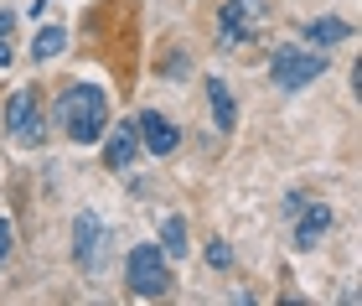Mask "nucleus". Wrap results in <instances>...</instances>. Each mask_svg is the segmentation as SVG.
Here are the masks:
<instances>
[{
  "label": "nucleus",
  "mask_w": 362,
  "mask_h": 306,
  "mask_svg": "<svg viewBox=\"0 0 362 306\" xmlns=\"http://www.w3.org/2000/svg\"><path fill=\"white\" fill-rule=\"evenodd\" d=\"M6 31H11V16H6V11H0V37H6Z\"/></svg>",
  "instance_id": "obj_17"
},
{
  "label": "nucleus",
  "mask_w": 362,
  "mask_h": 306,
  "mask_svg": "<svg viewBox=\"0 0 362 306\" xmlns=\"http://www.w3.org/2000/svg\"><path fill=\"white\" fill-rule=\"evenodd\" d=\"M207 99H212V120H218V130H233L238 109H233V94H228L223 78H207Z\"/></svg>",
  "instance_id": "obj_10"
},
{
  "label": "nucleus",
  "mask_w": 362,
  "mask_h": 306,
  "mask_svg": "<svg viewBox=\"0 0 362 306\" xmlns=\"http://www.w3.org/2000/svg\"><path fill=\"white\" fill-rule=\"evenodd\" d=\"M6 254H11V223L0 218V265H6Z\"/></svg>",
  "instance_id": "obj_15"
},
{
  "label": "nucleus",
  "mask_w": 362,
  "mask_h": 306,
  "mask_svg": "<svg viewBox=\"0 0 362 306\" xmlns=\"http://www.w3.org/2000/svg\"><path fill=\"white\" fill-rule=\"evenodd\" d=\"M207 265L212 270H228V265H233V249H228L223 239H212V244H207Z\"/></svg>",
  "instance_id": "obj_14"
},
{
  "label": "nucleus",
  "mask_w": 362,
  "mask_h": 306,
  "mask_svg": "<svg viewBox=\"0 0 362 306\" xmlns=\"http://www.w3.org/2000/svg\"><path fill=\"white\" fill-rule=\"evenodd\" d=\"M52 120L62 125V135H68L73 146H93V140H104V130H109V99L93 84H68L57 94Z\"/></svg>",
  "instance_id": "obj_1"
},
{
  "label": "nucleus",
  "mask_w": 362,
  "mask_h": 306,
  "mask_svg": "<svg viewBox=\"0 0 362 306\" xmlns=\"http://www.w3.org/2000/svg\"><path fill=\"white\" fill-rule=\"evenodd\" d=\"M269 68H274V84L285 89V94H295V89L316 84V78L326 73V57L321 52H305V47H279Z\"/></svg>",
  "instance_id": "obj_4"
},
{
  "label": "nucleus",
  "mask_w": 362,
  "mask_h": 306,
  "mask_svg": "<svg viewBox=\"0 0 362 306\" xmlns=\"http://www.w3.org/2000/svg\"><path fill=\"white\" fill-rule=\"evenodd\" d=\"M305 37L316 42V47H337V42H347V37H352V26L341 21V16H321V21H310V26H305Z\"/></svg>",
  "instance_id": "obj_12"
},
{
  "label": "nucleus",
  "mask_w": 362,
  "mask_h": 306,
  "mask_svg": "<svg viewBox=\"0 0 362 306\" xmlns=\"http://www.w3.org/2000/svg\"><path fill=\"white\" fill-rule=\"evenodd\" d=\"M160 244H166V260H181L192 244H187V223H181L176 213L171 218H160Z\"/></svg>",
  "instance_id": "obj_13"
},
{
  "label": "nucleus",
  "mask_w": 362,
  "mask_h": 306,
  "mask_svg": "<svg viewBox=\"0 0 362 306\" xmlns=\"http://www.w3.org/2000/svg\"><path fill=\"white\" fill-rule=\"evenodd\" d=\"M124 280H129V291L135 296H166L171 291V265H166V249L160 244H135L129 249V260H124Z\"/></svg>",
  "instance_id": "obj_2"
},
{
  "label": "nucleus",
  "mask_w": 362,
  "mask_h": 306,
  "mask_svg": "<svg viewBox=\"0 0 362 306\" xmlns=\"http://www.w3.org/2000/svg\"><path fill=\"white\" fill-rule=\"evenodd\" d=\"M135 130H140V146L151 151V156H171L181 146V130H176L166 115H156V109H145V115L135 120Z\"/></svg>",
  "instance_id": "obj_7"
},
{
  "label": "nucleus",
  "mask_w": 362,
  "mask_h": 306,
  "mask_svg": "<svg viewBox=\"0 0 362 306\" xmlns=\"http://www.w3.org/2000/svg\"><path fill=\"white\" fill-rule=\"evenodd\" d=\"M6 130L16 146H42L47 140V120H42V104H37V94L21 89V94H11V104H6Z\"/></svg>",
  "instance_id": "obj_5"
},
{
  "label": "nucleus",
  "mask_w": 362,
  "mask_h": 306,
  "mask_svg": "<svg viewBox=\"0 0 362 306\" xmlns=\"http://www.w3.org/2000/svg\"><path fill=\"white\" fill-rule=\"evenodd\" d=\"M259 26H264V0H223L218 11V47H243L259 37Z\"/></svg>",
  "instance_id": "obj_3"
},
{
  "label": "nucleus",
  "mask_w": 362,
  "mask_h": 306,
  "mask_svg": "<svg viewBox=\"0 0 362 306\" xmlns=\"http://www.w3.org/2000/svg\"><path fill=\"white\" fill-rule=\"evenodd\" d=\"M62 52H68V31L62 26H42L37 37H31V62H52Z\"/></svg>",
  "instance_id": "obj_11"
},
{
  "label": "nucleus",
  "mask_w": 362,
  "mask_h": 306,
  "mask_svg": "<svg viewBox=\"0 0 362 306\" xmlns=\"http://www.w3.org/2000/svg\"><path fill=\"white\" fill-rule=\"evenodd\" d=\"M104 135H109V146H104V161H109L114 171H124L129 161L140 156V130H135V120H119V125H114V130H104Z\"/></svg>",
  "instance_id": "obj_8"
},
{
  "label": "nucleus",
  "mask_w": 362,
  "mask_h": 306,
  "mask_svg": "<svg viewBox=\"0 0 362 306\" xmlns=\"http://www.w3.org/2000/svg\"><path fill=\"white\" fill-rule=\"evenodd\" d=\"M104 249H109V229L98 223V213H78V223H73V254H78V265L93 270L104 265Z\"/></svg>",
  "instance_id": "obj_6"
},
{
  "label": "nucleus",
  "mask_w": 362,
  "mask_h": 306,
  "mask_svg": "<svg viewBox=\"0 0 362 306\" xmlns=\"http://www.w3.org/2000/svg\"><path fill=\"white\" fill-rule=\"evenodd\" d=\"M6 62H11V47H6V37H0V68H6Z\"/></svg>",
  "instance_id": "obj_16"
},
{
  "label": "nucleus",
  "mask_w": 362,
  "mask_h": 306,
  "mask_svg": "<svg viewBox=\"0 0 362 306\" xmlns=\"http://www.w3.org/2000/svg\"><path fill=\"white\" fill-rule=\"evenodd\" d=\"M295 213H300V229H295V244H300V249H316V239L326 234V229H332V208H326V203H300V208H295Z\"/></svg>",
  "instance_id": "obj_9"
}]
</instances>
